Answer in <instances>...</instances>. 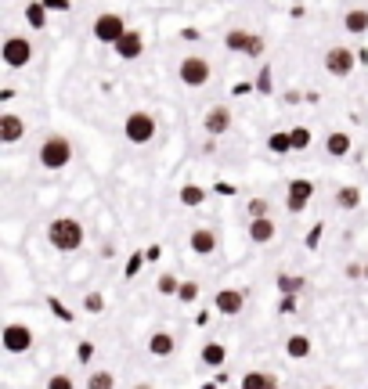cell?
Returning a JSON list of instances; mask_svg holds the SVG:
<instances>
[{"label":"cell","instance_id":"cell-29","mask_svg":"<svg viewBox=\"0 0 368 389\" xmlns=\"http://www.w3.org/2000/svg\"><path fill=\"white\" fill-rule=\"evenodd\" d=\"M156 289H159V296H173V299H177V292H181V277H177V274H159Z\"/></svg>","mask_w":368,"mask_h":389},{"label":"cell","instance_id":"cell-17","mask_svg":"<svg viewBox=\"0 0 368 389\" xmlns=\"http://www.w3.org/2000/svg\"><path fill=\"white\" fill-rule=\"evenodd\" d=\"M238 389H278V379L267 375V372H246Z\"/></svg>","mask_w":368,"mask_h":389},{"label":"cell","instance_id":"cell-36","mask_svg":"<svg viewBox=\"0 0 368 389\" xmlns=\"http://www.w3.org/2000/svg\"><path fill=\"white\" fill-rule=\"evenodd\" d=\"M264 54V40H260L256 33H253V40H249V51H246V58H260Z\"/></svg>","mask_w":368,"mask_h":389},{"label":"cell","instance_id":"cell-28","mask_svg":"<svg viewBox=\"0 0 368 389\" xmlns=\"http://www.w3.org/2000/svg\"><path fill=\"white\" fill-rule=\"evenodd\" d=\"M267 148L274 151V155H286V151H293V137H289V130H278V134L267 137Z\"/></svg>","mask_w":368,"mask_h":389},{"label":"cell","instance_id":"cell-24","mask_svg":"<svg viewBox=\"0 0 368 389\" xmlns=\"http://www.w3.org/2000/svg\"><path fill=\"white\" fill-rule=\"evenodd\" d=\"M249 40H253L249 29H231V33L224 36V47H228V51H238V54H246V51H249Z\"/></svg>","mask_w":368,"mask_h":389},{"label":"cell","instance_id":"cell-4","mask_svg":"<svg viewBox=\"0 0 368 389\" xmlns=\"http://www.w3.org/2000/svg\"><path fill=\"white\" fill-rule=\"evenodd\" d=\"M209 76H213V69H209V61H206L203 54H188V58H181V65H177V79H181L184 86H191V91L206 86Z\"/></svg>","mask_w":368,"mask_h":389},{"label":"cell","instance_id":"cell-40","mask_svg":"<svg viewBox=\"0 0 368 389\" xmlns=\"http://www.w3.org/2000/svg\"><path fill=\"white\" fill-rule=\"evenodd\" d=\"M318 242H321V224H318V227L307 234V245H318Z\"/></svg>","mask_w":368,"mask_h":389},{"label":"cell","instance_id":"cell-16","mask_svg":"<svg viewBox=\"0 0 368 389\" xmlns=\"http://www.w3.org/2000/svg\"><path fill=\"white\" fill-rule=\"evenodd\" d=\"M173 350H177V339H173L170 332H152V339H148V353L152 357H173Z\"/></svg>","mask_w":368,"mask_h":389},{"label":"cell","instance_id":"cell-10","mask_svg":"<svg viewBox=\"0 0 368 389\" xmlns=\"http://www.w3.org/2000/svg\"><path fill=\"white\" fill-rule=\"evenodd\" d=\"M354 51L351 47H329L325 51V69H329L332 76H351L354 73Z\"/></svg>","mask_w":368,"mask_h":389},{"label":"cell","instance_id":"cell-13","mask_svg":"<svg viewBox=\"0 0 368 389\" xmlns=\"http://www.w3.org/2000/svg\"><path fill=\"white\" fill-rule=\"evenodd\" d=\"M22 137H26V119L15 112L0 116V144H18Z\"/></svg>","mask_w":368,"mask_h":389},{"label":"cell","instance_id":"cell-37","mask_svg":"<svg viewBox=\"0 0 368 389\" xmlns=\"http://www.w3.org/2000/svg\"><path fill=\"white\" fill-rule=\"evenodd\" d=\"M43 8H47V11H58V15H65L73 4H69V0H43Z\"/></svg>","mask_w":368,"mask_h":389},{"label":"cell","instance_id":"cell-39","mask_svg":"<svg viewBox=\"0 0 368 389\" xmlns=\"http://www.w3.org/2000/svg\"><path fill=\"white\" fill-rule=\"evenodd\" d=\"M256 86H260V94H267V91H271V69H264V73L256 76Z\"/></svg>","mask_w":368,"mask_h":389},{"label":"cell","instance_id":"cell-21","mask_svg":"<svg viewBox=\"0 0 368 389\" xmlns=\"http://www.w3.org/2000/svg\"><path fill=\"white\" fill-rule=\"evenodd\" d=\"M325 151H329L332 159L351 155V137H346V134H339V130H336V134H329V137H325Z\"/></svg>","mask_w":368,"mask_h":389},{"label":"cell","instance_id":"cell-18","mask_svg":"<svg viewBox=\"0 0 368 389\" xmlns=\"http://www.w3.org/2000/svg\"><path fill=\"white\" fill-rule=\"evenodd\" d=\"M286 357L289 360H307L311 357V339L307 335H289L286 339Z\"/></svg>","mask_w":368,"mask_h":389},{"label":"cell","instance_id":"cell-8","mask_svg":"<svg viewBox=\"0 0 368 389\" xmlns=\"http://www.w3.org/2000/svg\"><path fill=\"white\" fill-rule=\"evenodd\" d=\"M311 199H314V181L293 177V181H289V191H286V209H289V213H303Z\"/></svg>","mask_w":368,"mask_h":389},{"label":"cell","instance_id":"cell-43","mask_svg":"<svg viewBox=\"0 0 368 389\" xmlns=\"http://www.w3.org/2000/svg\"><path fill=\"white\" fill-rule=\"evenodd\" d=\"M325 389H336V386H325Z\"/></svg>","mask_w":368,"mask_h":389},{"label":"cell","instance_id":"cell-31","mask_svg":"<svg viewBox=\"0 0 368 389\" xmlns=\"http://www.w3.org/2000/svg\"><path fill=\"white\" fill-rule=\"evenodd\" d=\"M199 296H203V285H199V281H181V292H177L181 303H195Z\"/></svg>","mask_w":368,"mask_h":389},{"label":"cell","instance_id":"cell-23","mask_svg":"<svg viewBox=\"0 0 368 389\" xmlns=\"http://www.w3.org/2000/svg\"><path fill=\"white\" fill-rule=\"evenodd\" d=\"M47 8H43V0H33V4H26V22L33 29H47Z\"/></svg>","mask_w":368,"mask_h":389},{"label":"cell","instance_id":"cell-30","mask_svg":"<svg viewBox=\"0 0 368 389\" xmlns=\"http://www.w3.org/2000/svg\"><path fill=\"white\" fill-rule=\"evenodd\" d=\"M289 137H293V151H303V148H311V137H314V134H311L307 126H293Z\"/></svg>","mask_w":368,"mask_h":389},{"label":"cell","instance_id":"cell-12","mask_svg":"<svg viewBox=\"0 0 368 389\" xmlns=\"http://www.w3.org/2000/svg\"><path fill=\"white\" fill-rule=\"evenodd\" d=\"M188 245H191L195 256H213L216 245H221V238H216L213 227H195V231L188 234Z\"/></svg>","mask_w":368,"mask_h":389},{"label":"cell","instance_id":"cell-26","mask_svg":"<svg viewBox=\"0 0 368 389\" xmlns=\"http://www.w3.org/2000/svg\"><path fill=\"white\" fill-rule=\"evenodd\" d=\"M206 202V191L199 188V184H184L181 188V206H188V209H199Z\"/></svg>","mask_w":368,"mask_h":389},{"label":"cell","instance_id":"cell-11","mask_svg":"<svg viewBox=\"0 0 368 389\" xmlns=\"http://www.w3.org/2000/svg\"><path fill=\"white\" fill-rule=\"evenodd\" d=\"M203 130L209 137H221V134H228L231 130V108H224V105H213L209 112L203 116Z\"/></svg>","mask_w":368,"mask_h":389},{"label":"cell","instance_id":"cell-32","mask_svg":"<svg viewBox=\"0 0 368 389\" xmlns=\"http://www.w3.org/2000/svg\"><path fill=\"white\" fill-rule=\"evenodd\" d=\"M83 310L87 314H105V296L101 292H87L83 296Z\"/></svg>","mask_w":368,"mask_h":389},{"label":"cell","instance_id":"cell-15","mask_svg":"<svg viewBox=\"0 0 368 389\" xmlns=\"http://www.w3.org/2000/svg\"><path fill=\"white\" fill-rule=\"evenodd\" d=\"M274 234H278V224L271 220V216L249 220V242H253V245H267V242H274Z\"/></svg>","mask_w":368,"mask_h":389},{"label":"cell","instance_id":"cell-3","mask_svg":"<svg viewBox=\"0 0 368 389\" xmlns=\"http://www.w3.org/2000/svg\"><path fill=\"white\" fill-rule=\"evenodd\" d=\"M156 116L152 112H145V108H138V112H130L126 119H123V137L130 141V144H152L156 141Z\"/></svg>","mask_w":368,"mask_h":389},{"label":"cell","instance_id":"cell-34","mask_svg":"<svg viewBox=\"0 0 368 389\" xmlns=\"http://www.w3.org/2000/svg\"><path fill=\"white\" fill-rule=\"evenodd\" d=\"M47 389H76V382H73V375L61 372V375H51L47 379Z\"/></svg>","mask_w":368,"mask_h":389},{"label":"cell","instance_id":"cell-7","mask_svg":"<svg viewBox=\"0 0 368 389\" xmlns=\"http://www.w3.org/2000/svg\"><path fill=\"white\" fill-rule=\"evenodd\" d=\"M126 33V18L116 15V11H105L94 18V40L98 43H108V47H116V40Z\"/></svg>","mask_w":368,"mask_h":389},{"label":"cell","instance_id":"cell-33","mask_svg":"<svg viewBox=\"0 0 368 389\" xmlns=\"http://www.w3.org/2000/svg\"><path fill=\"white\" fill-rule=\"evenodd\" d=\"M246 213H249V220H260V216H267V202L264 199H249L246 202Z\"/></svg>","mask_w":368,"mask_h":389},{"label":"cell","instance_id":"cell-1","mask_svg":"<svg viewBox=\"0 0 368 389\" xmlns=\"http://www.w3.org/2000/svg\"><path fill=\"white\" fill-rule=\"evenodd\" d=\"M83 224L76 216H58V220L47 224V242L58 249V252H76L83 245Z\"/></svg>","mask_w":368,"mask_h":389},{"label":"cell","instance_id":"cell-38","mask_svg":"<svg viewBox=\"0 0 368 389\" xmlns=\"http://www.w3.org/2000/svg\"><path fill=\"white\" fill-rule=\"evenodd\" d=\"M76 357H80V360L87 364V360L94 357V346H91V342H80V346H76Z\"/></svg>","mask_w":368,"mask_h":389},{"label":"cell","instance_id":"cell-9","mask_svg":"<svg viewBox=\"0 0 368 389\" xmlns=\"http://www.w3.org/2000/svg\"><path fill=\"white\" fill-rule=\"evenodd\" d=\"M213 310L224 314V317L242 314V310H246V292H242V289H221V292L213 296Z\"/></svg>","mask_w":368,"mask_h":389},{"label":"cell","instance_id":"cell-25","mask_svg":"<svg viewBox=\"0 0 368 389\" xmlns=\"http://www.w3.org/2000/svg\"><path fill=\"white\" fill-rule=\"evenodd\" d=\"M224 360H228V350H224L221 342H206V346H203V364H206V367H221Z\"/></svg>","mask_w":368,"mask_h":389},{"label":"cell","instance_id":"cell-27","mask_svg":"<svg viewBox=\"0 0 368 389\" xmlns=\"http://www.w3.org/2000/svg\"><path fill=\"white\" fill-rule=\"evenodd\" d=\"M87 389H116V375L105 372V367H98V372L87 375Z\"/></svg>","mask_w":368,"mask_h":389},{"label":"cell","instance_id":"cell-2","mask_svg":"<svg viewBox=\"0 0 368 389\" xmlns=\"http://www.w3.org/2000/svg\"><path fill=\"white\" fill-rule=\"evenodd\" d=\"M36 159H40L43 169L58 173V169H65V166L73 162V141H69V137H61V134L43 137V144H40V151H36Z\"/></svg>","mask_w":368,"mask_h":389},{"label":"cell","instance_id":"cell-41","mask_svg":"<svg viewBox=\"0 0 368 389\" xmlns=\"http://www.w3.org/2000/svg\"><path fill=\"white\" fill-rule=\"evenodd\" d=\"M134 389H156V386H148V382H138V386H134Z\"/></svg>","mask_w":368,"mask_h":389},{"label":"cell","instance_id":"cell-6","mask_svg":"<svg viewBox=\"0 0 368 389\" xmlns=\"http://www.w3.org/2000/svg\"><path fill=\"white\" fill-rule=\"evenodd\" d=\"M0 342H4V350H8V353H29V350H33V342H36V335H33L29 324L11 321V324H4V332H0Z\"/></svg>","mask_w":368,"mask_h":389},{"label":"cell","instance_id":"cell-22","mask_svg":"<svg viewBox=\"0 0 368 389\" xmlns=\"http://www.w3.org/2000/svg\"><path fill=\"white\" fill-rule=\"evenodd\" d=\"M336 206L346 209V213H354V209L361 206V188H354V184L339 188V191H336Z\"/></svg>","mask_w":368,"mask_h":389},{"label":"cell","instance_id":"cell-5","mask_svg":"<svg viewBox=\"0 0 368 389\" xmlns=\"http://www.w3.org/2000/svg\"><path fill=\"white\" fill-rule=\"evenodd\" d=\"M36 47L26 40V36H8L4 43H0V58H4L8 69H26V65L33 61Z\"/></svg>","mask_w":368,"mask_h":389},{"label":"cell","instance_id":"cell-42","mask_svg":"<svg viewBox=\"0 0 368 389\" xmlns=\"http://www.w3.org/2000/svg\"><path fill=\"white\" fill-rule=\"evenodd\" d=\"M365 281H368V264H365Z\"/></svg>","mask_w":368,"mask_h":389},{"label":"cell","instance_id":"cell-20","mask_svg":"<svg viewBox=\"0 0 368 389\" xmlns=\"http://www.w3.org/2000/svg\"><path fill=\"white\" fill-rule=\"evenodd\" d=\"M274 285H278V292H281V296H300L307 281H303L300 274H286V270H281V274L274 277Z\"/></svg>","mask_w":368,"mask_h":389},{"label":"cell","instance_id":"cell-19","mask_svg":"<svg viewBox=\"0 0 368 389\" xmlns=\"http://www.w3.org/2000/svg\"><path fill=\"white\" fill-rule=\"evenodd\" d=\"M343 26H346V33H354V36L368 33V11H365V8L346 11V15H343Z\"/></svg>","mask_w":368,"mask_h":389},{"label":"cell","instance_id":"cell-35","mask_svg":"<svg viewBox=\"0 0 368 389\" xmlns=\"http://www.w3.org/2000/svg\"><path fill=\"white\" fill-rule=\"evenodd\" d=\"M296 299H300V296H281V299H278V314H286V317L296 314Z\"/></svg>","mask_w":368,"mask_h":389},{"label":"cell","instance_id":"cell-14","mask_svg":"<svg viewBox=\"0 0 368 389\" xmlns=\"http://www.w3.org/2000/svg\"><path fill=\"white\" fill-rule=\"evenodd\" d=\"M141 51H145V36H141L138 29H126V33L116 40V54H119L123 61H134V58H141Z\"/></svg>","mask_w":368,"mask_h":389}]
</instances>
